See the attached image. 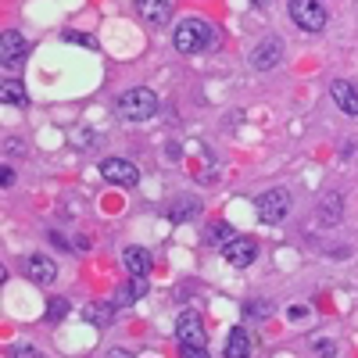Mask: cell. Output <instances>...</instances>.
Wrapping results in <instances>:
<instances>
[{"instance_id":"1","label":"cell","mask_w":358,"mask_h":358,"mask_svg":"<svg viewBox=\"0 0 358 358\" xmlns=\"http://www.w3.org/2000/svg\"><path fill=\"white\" fill-rule=\"evenodd\" d=\"M212 36H215V29L204 18H183L172 33V43H176L179 54H201L208 43H212Z\"/></svg>"},{"instance_id":"2","label":"cell","mask_w":358,"mask_h":358,"mask_svg":"<svg viewBox=\"0 0 358 358\" xmlns=\"http://www.w3.org/2000/svg\"><path fill=\"white\" fill-rule=\"evenodd\" d=\"M118 111H122V118H129V122H147L155 111H158V97L155 90L147 86H136V90H126L122 97H118Z\"/></svg>"},{"instance_id":"3","label":"cell","mask_w":358,"mask_h":358,"mask_svg":"<svg viewBox=\"0 0 358 358\" xmlns=\"http://www.w3.org/2000/svg\"><path fill=\"white\" fill-rule=\"evenodd\" d=\"M287 11H290L294 25L305 29V33H322L326 29V11H322L319 0H290Z\"/></svg>"},{"instance_id":"4","label":"cell","mask_w":358,"mask_h":358,"mask_svg":"<svg viewBox=\"0 0 358 358\" xmlns=\"http://www.w3.org/2000/svg\"><path fill=\"white\" fill-rule=\"evenodd\" d=\"M255 208H258V219H262V222L276 226V222H283L287 212H290V194H287V190H265Z\"/></svg>"},{"instance_id":"5","label":"cell","mask_w":358,"mask_h":358,"mask_svg":"<svg viewBox=\"0 0 358 358\" xmlns=\"http://www.w3.org/2000/svg\"><path fill=\"white\" fill-rule=\"evenodd\" d=\"M101 176L108 179V183H115V187H133L136 179H140L136 165H129V162H122V158H104V162H101Z\"/></svg>"},{"instance_id":"6","label":"cell","mask_w":358,"mask_h":358,"mask_svg":"<svg viewBox=\"0 0 358 358\" xmlns=\"http://www.w3.org/2000/svg\"><path fill=\"white\" fill-rule=\"evenodd\" d=\"M176 337L183 348H204V326H201V315L197 312H183L176 322Z\"/></svg>"},{"instance_id":"7","label":"cell","mask_w":358,"mask_h":358,"mask_svg":"<svg viewBox=\"0 0 358 358\" xmlns=\"http://www.w3.org/2000/svg\"><path fill=\"white\" fill-rule=\"evenodd\" d=\"M25 50H29V43L22 40V33L8 29V33L0 36V65H4V69H15V65H22Z\"/></svg>"},{"instance_id":"8","label":"cell","mask_w":358,"mask_h":358,"mask_svg":"<svg viewBox=\"0 0 358 358\" xmlns=\"http://www.w3.org/2000/svg\"><path fill=\"white\" fill-rule=\"evenodd\" d=\"M222 255H226V262H229V265L248 268V265L258 258V248H255V241H248V236H233V241L222 248Z\"/></svg>"},{"instance_id":"9","label":"cell","mask_w":358,"mask_h":358,"mask_svg":"<svg viewBox=\"0 0 358 358\" xmlns=\"http://www.w3.org/2000/svg\"><path fill=\"white\" fill-rule=\"evenodd\" d=\"M280 54H283L280 36H268V40H262V43L251 50V65H255L258 72H268L273 65H280Z\"/></svg>"},{"instance_id":"10","label":"cell","mask_w":358,"mask_h":358,"mask_svg":"<svg viewBox=\"0 0 358 358\" xmlns=\"http://www.w3.org/2000/svg\"><path fill=\"white\" fill-rule=\"evenodd\" d=\"M25 276L33 280V283H40V287H50L57 280V265L47 255H29L25 258Z\"/></svg>"},{"instance_id":"11","label":"cell","mask_w":358,"mask_h":358,"mask_svg":"<svg viewBox=\"0 0 358 358\" xmlns=\"http://www.w3.org/2000/svg\"><path fill=\"white\" fill-rule=\"evenodd\" d=\"M330 94H334V101H337V108H341L344 115H355V118H358V86H355V83L337 79V83L330 86Z\"/></svg>"},{"instance_id":"12","label":"cell","mask_w":358,"mask_h":358,"mask_svg":"<svg viewBox=\"0 0 358 358\" xmlns=\"http://www.w3.org/2000/svg\"><path fill=\"white\" fill-rule=\"evenodd\" d=\"M133 4H136L140 18H143V22H151V25H165L169 15H172L169 0H133Z\"/></svg>"},{"instance_id":"13","label":"cell","mask_w":358,"mask_h":358,"mask_svg":"<svg viewBox=\"0 0 358 358\" xmlns=\"http://www.w3.org/2000/svg\"><path fill=\"white\" fill-rule=\"evenodd\" d=\"M122 262H126V268L133 276H147V273H151V251H147V248H126Z\"/></svg>"},{"instance_id":"14","label":"cell","mask_w":358,"mask_h":358,"mask_svg":"<svg viewBox=\"0 0 358 358\" xmlns=\"http://www.w3.org/2000/svg\"><path fill=\"white\" fill-rule=\"evenodd\" d=\"M115 301H90L86 308H83V319L86 322H94V326H111V319H115Z\"/></svg>"},{"instance_id":"15","label":"cell","mask_w":358,"mask_h":358,"mask_svg":"<svg viewBox=\"0 0 358 358\" xmlns=\"http://www.w3.org/2000/svg\"><path fill=\"white\" fill-rule=\"evenodd\" d=\"M226 358H251V337L244 326H236V330L229 334L226 341Z\"/></svg>"},{"instance_id":"16","label":"cell","mask_w":358,"mask_h":358,"mask_svg":"<svg viewBox=\"0 0 358 358\" xmlns=\"http://www.w3.org/2000/svg\"><path fill=\"white\" fill-rule=\"evenodd\" d=\"M147 294V276H133L122 290H118V297H115V305L122 308V305H133V301H140V297Z\"/></svg>"},{"instance_id":"17","label":"cell","mask_w":358,"mask_h":358,"mask_svg":"<svg viewBox=\"0 0 358 358\" xmlns=\"http://www.w3.org/2000/svg\"><path fill=\"white\" fill-rule=\"evenodd\" d=\"M0 97H4V104H25V90H22V83L8 79L4 86H0Z\"/></svg>"},{"instance_id":"18","label":"cell","mask_w":358,"mask_h":358,"mask_svg":"<svg viewBox=\"0 0 358 358\" xmlns=\"http://www.w3.org/2000/svg\"><path fill=\"white\" fill-rule=\"evenodd\" d=\"M319 208H322V212H319V219H322L326 226L341 219V197H326V201H322Z\"/></svg>"},{"instance_id":"19","label":"cell","mask_w":358,"mask_h":358,"mask_svg":"<svg viewBox=\"0 0 358 358\" xmlns=\"http://www.w3.org/2000/svg\"><path fill=\"white\" fill-rule=\"evenodd\" d=\"M69 315V301H65V297H57V301L47 308V322H62Z\"/></svg>"},{"instance_id":"20","label":"cell","mask_w":358,"mask_h":358,"mask_svg":"<svg viewBox=\"0 0 358 358\" xmlns=\"http://www.w3.org/2000/svg\"><path fill=\"white\" fill-rule=\"evenodd\" d=\"M208 233H212V241H215V244L222 241V248H226V244L233 241V226H226V222H215V226L208 229Z\"/></svg>"},{"instance_id":"21","label":"cell","mask_w":358,"mask_h":358,"mask_svg":"<svg viewBox=\"0 0 358 358\" xmlns=\"http://www.w3.org/2000/svg\"><path fill=\"white\" fill-rule=\"evenodd\" d=\"M315 351H319L322 358H334V355H337V344H330V341H319V344H315Z\"/></svg>"},{"instance_id":"22","label":"cell","mask_w":358,"mask_h":358,"mask_svg":"<svg viewBox=\"0 0 358 358\" xmlns=\"http://www.w3.org/2000/svg\"><path fill=\"white\" fill-rule=\"evenodd\" d=\"M15 358H40V355H36V348L25 344V348H15Z\"/></svg>"},{"instance_id":"23","label":"cell","mask_w":358,"mask_h":358,"mask_svg":"<svg viewBox=\"0 0 358 358\" xmlns=\"http://www.w3.org/2000/svg\"><path fill=\"white\" fill-rule=\"evenodd\" d=\"M183 358H208L204 348H183Z\"/></svg>"},{"instance_id":"24","label":"cell","mask_w":358,"mask_h":358,"mask_svg":"<svg viewBox=\"0 0 358 358\" xmlns=\"http://www.w3.org/2000/svg\"><path fill=\"white\" fill-rule=\"evenodd\" d=\"M0 183L11 187V183H15V169H4V179H0Z\"/></svg>"},{"instance_id":"25","label":"cell","mask_w":358,"mask_h":358,"mask_svg":"<svg viewBox=\"0 0 358 358\" xmlns=\"http://www.w3.org/2000/svg\"><path fill=\"white\" fill-rule=\"evenodd\" d=\"M115 358H129V355H126L122 348H115Z\"/></svg>"},{"instance_id":"26","label":"cell","mask_w":358,"mask_h":358,"mask_svg":"<svg viewBox=\"0 0 358 358\" xmlns=\"http://www.w3.org/2000/svg\"><path fill=\"white\" fill-rule=\"evenodd\" d=\"M255 4H262V0H255Z\"/></svg>"}]
</instances>
